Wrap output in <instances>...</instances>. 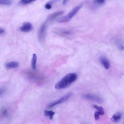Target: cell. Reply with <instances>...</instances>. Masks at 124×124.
Wrapping results in <instances>:
<instances>
[{
    "label": "cell",
    "mask_w": 124,
    "mask_h": 124,
    "mask_svg": "<svg viewBox=\"0 0 124 124\" xmlns=\"http://www.w3.org/2000/svg\"><path fill=\"white\" fill-rule=\"evenodd\" d=\"M121 116L122 114L120 112H117L112 116L111 120L112 122H118L121 118Z\"/></svg>",
    "instance_id": "30bf717a"
},
{
    "label": "cell",
    "mask_w": 124,
    "mask_h": 124,
    "mask_svg": "<svg viewBox=\"0 0 124 124\" xmlns=\"http://www.w3.org/2000/svg\"><path fill=\"white\" fill-rule=\"evenodd\" d=\"M86 99L92 101L99 103H102L104 101L103 99L99 96L90 94H86L83 96Z\"/></svg>",
    "instance_id": "277c9868"
},
{
    "label": "cell",
    "mask_w": 124,
    "mask_h": 124,
    "mask_svg": "<svg viewBox=\"0 0 124 124\" xmlns=\"http://www.w3.org/2000/svg\"><path fill=\"white\" fill-rule=\"evenodd\" d=\"M82 6L81 4L77 6L66 15L58 18L56 20L57 22L62 23L69 21L78 12Z\"/></svg>",
    "instance_id": "7a4b0ae2"
},
{
    "label": "cell",
    "mask_w": 124,
    "mask_h": 124,
    "mask_svg": "<svg viewBox=\"0 0 124 124\" xmlns=\"http://www.w3.org/2000/svg\"><path fill=\"white\" fill-rule=\"evenodd\" d=\"M7 110L6 108H4L2 111V114L3 116H5L7 114Z\"/></svg>",
    "instance_id": "ffe728a7"
},
{
    "label": "cell",
    "mask_w": 124,
    "mask_h": 124,
    "mask_svg": "<svg viewBox=\"0 0 124 124\" xmlns=\"http://www.w3.org/2000/svg\"><path fill=\"white\" fill-rule=\"evenodd\" d=\"M93 107L96 109L100 115H103L104 113V109L101 106H99L96 105H94Z\"/></svg>",
    "instance_id": "5bb4252c"
},
{
    "label": "cell",
    "mask_w": 124,
    "mask_h": 124,
    "mask_svg": "<svg viewBox=\"0 0 124 124\" xmlns=\"http://www.w3.org/2000/svg\"><path fill=\"white\" fill-rule=\"evenodd\" d=\"M37 60V55L36 54H33L31 60V66L32 69L35 70L36 69V63Z\"/></svg>",
    "instance_id": "7c38bea8"
},
{
    "label": "cell",
    "mask_w": 124,
    "mask_h": 124,
    "mask_svg": "<svg viewBox=\"0 0 124 124\" xmlns=\"http://www.w3.org/2000/svg\"><path fill=\"white\" fill-rule=\"evenodd\" d=\"M67 0H64L62 2V4L63 5H65L67 3Z\"/></svg>",
    "instance_id": "7402d4cb"
},
{
    "label": "cell",
    "mask_w": 124,
    "mask_h": 124,
    "mask_svg": "<svg viewBox=\"0 0 124 124\" xmlns=\"http://www.w3.org/2000/svg\"><path fill=\"white\" fill-rule=\"evenodd\" d=\"M100 114L97 111H96L94 113V116L95 119L96 120L99 119L100 117Z\"/></svg>",
    "instance_id": "d6986e66"
},
{
    "label": "cell",
    "mask_w": 124,
    "mask_h": 124,
    "mask_svg": "<svg viewBox=\"0 0 124 124\" xmlns=\"http://www.w3.org/2000/svg\"><path fill=\"white\" fill-rule=\"evenodd\" d=\"M103 0H93V6L95 8H98L103 5L105 3Z\"/></svg>",
    "instance_id": "4fadbf2b"
},
{
    "label": "cell",
    "mask_w": 124,
    "mask_h": 124,
    "mask_svg": "<svg viewBox=\"0 0 124 124\" xmlns=\"http://www.w3.org/2000/svg\"><path fill=\"white\" fill-rule=\"evenodd\" d=\"M33 26L29 22H26L23 23L20 29L22 31L27 32L31 30Z\"/></svg>",
    "instance_id": "ba28073f"
},
{
    "label": "cell",
    "mask_w": 124,
    "mask_h": 124,
    "mask_svg": "<svg viewBox=\"0 0 124 124\" xmlns=\"http://www.w3.org/2000/svg\"><path fill=\"white\" fill-rule=\"evenodd\" d=\"M46 25L43 24L40 27L38 33V38L39 41H43L44 39L46 33Z\"/></svg>",
    "instance_id": "8992f818"
},
{
    "label": "cell",
    "mask_w": 124,
    "mask_h": 124,
    "mask_svg": "<svg viewBox=\"0 0 124 124\" xmlns=\"http://www.w3.org/2000/svg\"><path fill=\"white\" fill-rule=\"evenodd\" d=\"M4 32V30L2 28H0V34H2Z\"/></svg>",
    "instance_id": "44dd1931"
},
{
    "label": "cell",
    "mask_w": 124,
    "mask_h": 124,
    "mask_svg": "<svg viewBox=\"0 0 124 124\" xmlns=\"http://www.w3.org/2000/svg\"><path fill=\"white\" fill-rule=\"evenodd\" d=\"M100 61L104 68L108 69L110 67V62L108 59L105 57L101 56L100 59Z\"/></svg>",
    "instance_id": "9c48e42d"
},
{
    "label": "cell",
    "mask_w": 124,
    "mask_h": 124,
    "mask_svg": "<svg viewBox=\"0 0 124 124\" xmlns=\"http://www.w3.org/2000/svg\"><path fill=\"white\" fill-rule=\"evenodd\" d=\"M64 13L63 11H59L54 12L48 16L47 19V21L51 22L55 19Z\"/></svg>",
    "instance_id": "52a82bcc"
},
{
    "label": "cell",
    "mask_w": 124,
    "mask_h": 124,
    "mask_svg": "<svg viewBox=\"0 0 124 124\" xmlns=\"http://www.w3.org/2000/svg\"><path fill=\"white\" fill-rule=\"evenodd\" d=\"M34 1L32 0H21L19 2L18 4L20 5H25L30 4Z\"/></svg>",
    "instance_id": "e0dca14e"
},
{
    "label": "cell",
    "mask_w": 124,
    "mask_h": 124,
    "mask_svg": "<svg viewBox=\"0 0 124 124\" xmlns=\"http://www.w3.org/2000/svg\"><path fill=\"white\" fill-rule=\"evenodd\" d=\"M19 65L18 62L16 61H12L6 63L5 67L8 68H13L18 67Z\"/></svg>",
    "instance_id": "8fae6325"
},
{
    "label": "cell",
    "mask_w": 124,
    "mask_h": 124,
    "mask_svg": "<svg viewBox=\"0 0 124 124\" xmlns=\"http://www.w3.org/2000/svg\"><path fill=\"white\" fill-rule=\"evenodd\" d=\"M77 78V74L75 73H69L62 78L55 85V88L61 89L66 88L74 82Z\"/></svg>",
    "instance_id": "6da1fadb"
},
{
    "label": "cell",
    "mask_w": 124,
    "mask_h": 124,
    "mask_svg": "<svg viewBox=\"0 0 124 124\" xmlns=\"http://www.w3.org/2000/svg\"><path fill=\"white\" fill-rule=\"evenodd\" d=\"M54 114L55 113L52 111L45 110L44 111L45 115L47 116H49L51 120L52 119L53 116Z\"/></svg>",
    "instance_id": "9a60e30c"
},
{
    "label": "cell",
    "mask_w": 124,
    "mask_h": 124,
    "mask_svg": "<svg viewBox=\"0 0 124 124\" xmlns=\"http://www.w3.org/2000/svg\"><path fill=\"white\" fill-rule=\"evenodd\" d=\"M53 31L57 34L65 37H71L73 33L72 30L68 29L57 28L54 29Z\"/></svg>",
    "instance_id": "3957f363"
},
{
    "label": "cell",
    "mask_w": 124,
    "mask_h": 124,
    "mask_svg": "<svg viewBox=\"0 0 124 124\" xmlns=\"http://www.w3.org/2000/svg\"><path fill=\"white\" fill-rule=\"evenodd\" d=\"M72 95V93H69L61 97L59 99L50 104L49 105L48 107L49 108H51L55 105L63 103L67 100Z\"/></svg>",
    "instance_id": "5b68a950"
},
{
    "label": "cell",
    "mask_w": 124,
    "mask_h": 124,
    "mask_svg": "<svg viewBox=\"0 0 124 124\" xmlns=\"http://www.w3.org/2000/svg\"><path fill=\"white\" fill-rule=\"evenodd\" d=\"M57 1V0H53L47 3L45 5V8L48 9H50L52 8V4Z\"/></svg>",
    "instance_id": "ac0fdd59"
},
{
    "label": "cell",
    "mask_w": 124,
    "mask_h": 124,
    "mask_svg": "<svg viewBox=\"0 0 124 124\" xmlns=\"http://www.w3.org/2000/svg\"><path fill=\"white\" fill-rule=\"evenodd\" d=\"M13 3V1L11 0H0V4L5 5H10Z\"/></svg>",
    "instance_id": "2e32d148"
}]
</instances>
